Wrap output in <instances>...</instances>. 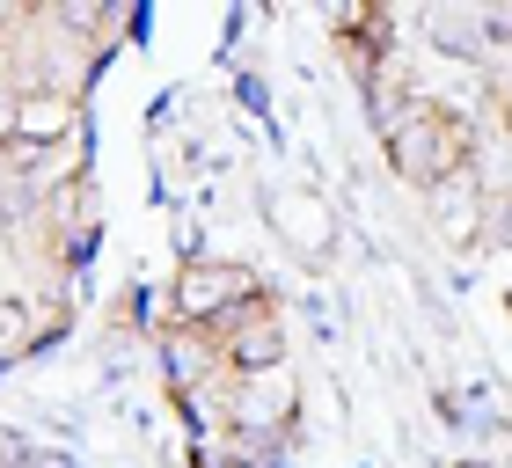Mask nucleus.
Segmentation results:
<instances>
[{"label":"nucleus","instance_id":"obj_1","mask_svg":"<svg viewBox=\"0 0 512 468\" xmlns=\"http://www.w3.org/2000/svg\"><path fill=\"white\" fill-rule=\"evenodd\" d=\"M388 169L417 183V191H439L447 176L469 169V117L447 110V103H425V96H410L403 110H388Z\"/></svg>","mask_w":512,"mask_h":468},{"label":"nucleus","instance_id":"obj_2","mask_svg":"<svg viewBox=\"0 0 512 468\" xmlns=\"http://www.w3.org/2000/svg\"><path fill=\"white\" fill-rule=\"evenodd\" d=\"M249 300H264V278L249 264H183L169 286V330L176 322L183 330H213V322H227Z\"/></svg>","mask_w":512,"mask_h":468},{"label":"nucleus","instance_id":"obj_3","mask_svg":"<svg viewBox=\"0 0 512 468\" xmlns=\"http://www.w3.org/2000/svg\"><path fill=\"white\" fill-rule=\"evenodd\" d=\"M213 344H220L227 381H249V373L286 366V322H278L271 300H249V308H235L227 322H213Z\"/></svg>","mask_w":512,"mask_h":468},{"label":"nucleus","instance_id":"obj_4","mask_svg":"<svg viewBox=\"0 0 512 468\" xmlns=\"http://www.w3.org/2000/svg\"><path fill=\"white\" fill-rule=\"evenodd\" d=\"M293 417V366H271V373H249V381H235V395H227V425L235 432H271Z\"/></svg>","mask_w":512,"mask_h":468},{"label":"nucleus","instance_id":"obj_5","mask_svg":"<svg viewBox=\"0 0 512 468\" xmlns=\"http://www.w3.org/2000/svg\"><path fill=\"white\" fill-rule=\"evenodd\" d=\"M59 330H66V308H59V300L37 315V300L0 293V359H30V351H37L44 337H59Z\"/></svg>","mask_w":512,"mask_h":468},{"label":"nucleus","instance_id":"obj_6","mask_svg":"<svg viewBox=\"0 0 512 468\" xmlns=\"http://www.w3.org/2000/svg\"><path fill=\"white\" fill-rule=\"evenodd\" d=\"M8 256H15V249H8V220H0V264H8Z\"/></svg>","mask_w":512,"mask_h":468}]
</instances>
